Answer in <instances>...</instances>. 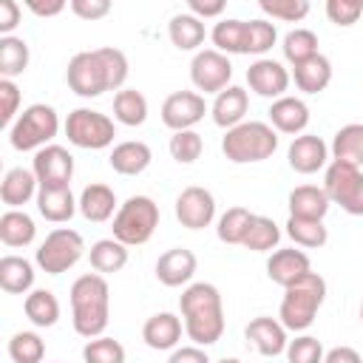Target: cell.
I'll list each match as a JSON object with an SVG mask.
<instances>
[{"instance_id": "cell-25", "label": "cell", "mask_w": 363, "mask_h": 363, "mask_svg": "<svg viewBox=\"0 0 363 363\" xmlns=\"http://www.w3.org/2000/svg\"><path fill=\"white\" fill-rule=\"evenodd\" d=\"M150 159H153V153H150V147H147L145 142L128 139V142L113 145V150H111V156H108V164H111L119 176H139V173L147 170Z\"/></svg>"}, {"instance_id": "cell-38", "label": "cell", "mask_w": 363, "mask_h": 363, "mask_svg": "<svg viewBox=\"0 0 363 363\" xmlns=\"http://www.w3.org/2000/svg\"><path fill=\"white\" fill-rule=\"evenodd\" d=\"M281 51H284V60L292 62V68H295V65L306 62L309 57L320 54V51H318V34L309 31V28H295V31H289V34L284 37Z\"/></svg>"}, {"instance_id": "cell-17", "label": "cell", "mask_w": 363, "mask_h": 363, "mask_svg": "<svg viewBox=\"0 0 363 363\" xmlns=\"http://www.w3.org/2000/svg\"><path fill=\"white\" fill-rule=\"evenodd\" d=\"M244 335H247V340L258 349V354H264V357H278V354H284V352H286V343H289L284 323L275 320V318H269V315L252 318V320L247 323Z\"/></svg>"}, {"instance_id": "cell-47", "label": "cell", "mask_w": 363, "mask_h": 363, "mask_svg": "<svg viewBox=\"0 0 363 363\" xmlns=\"http://www.w3.org/2000/svg\"><path fill=\"white\" fill-rule=\"evenodd\" d=\"M323 346L312 335H301L286 343V360L289 363H323Z\"/></svg>"}, {"instance_id": "cell-19", "label": "cell", "mask_w": 363, "mask_h": 363, "mask_svg": "<svg viewBox=\"0 0 363 363\" xmlns=\"http://www.w3.org/2000/svg\"><path fill=\"white\" fill-rule=\"evenodd\" d=\"M247 111H250V94H247L241 85L224 88L221 94H216V99H213V105H210L213 122H216L218 128H224V130L241 125L244 116H247Z\"/></svg>"}, {"instance_id": "cell-21", "label": "cell", "mask_w": 363, "mask_h": 363, "mask_svg": "<svg viewBox=\"0 0 363 363\" xmlns=\"http://www.w3.org/2000/svg\"><path fill=\"white\" fill-rule=\"evenodd\" d=\"M142 340L156 349V352H167L176 349L182 340V318L173 312H156L145 320L142 326Z\"/></svg>"}, {"instance_id": "cell-11", "label": "cell", "mask_w": 363, "mask_h": 363, "mask_svg": "<svg viewBox=\"0 0 363 363\" xmlns=\"http://www.w3.org/2000/svg\"><path fill=\"white\" fill-rule=\"evenodd\" d=\"M230 77H233V62L227 54H221L216 48L196 51V57L190 62V79L199 91L221 94L224 88H230Z\"/></svg>"}, {"instance_id": "cell-50", "label": "cell", "mask_w": 363, "mask_h": 363, "mask_svg": "<svg viewBox=\"0 0 363 363\" xmlns=\"http://www.w3.org/2000/svg\"><path fill=\"white\" fill-rule=\"evenodd\" d=\"M68 6L82 20H102L111 11V0H71Z\"/></svg>"}, {"instance_id": "cell-32", "label": "cell", "mask_w": 363, "mask_h": 363, "mask_svg": "<svg viewBox=\"0 0 363 363\" xmlns=\"http://www.w3.org/2000/svg\"><path fill=\"white\" fill-rule=\"evenodd\" d=\"M88 261H91L94 272H99V275L119 272L128 264V247L122 241H116V238H99V241L91 244Z\"/></svg>"}, {"instance_id": "cell-39", "label": "cell", "mask_w": 363, "mask_h": 363, "mask_svg": "<svg viewBox=\"0 0 363 363\" xmlns=\"http://www.w3.org/2000/svg\"><path fill=\"white\" fill-rule=\"evenodd\" d=\"M252 216L247 207H230L221 218H218V227H216V235L221 244H244V235L252 224Z\"/></svg>"}, {"instance_id": "cell-55", "label": "cell", "mask_w": 363, "mask_h": 363, "mask_svg": "<svg viewBox=\"0 0 363 363\" xmlns=\"http://www.w3.org/2000/svg\"><path fill=\"white\" fill-rule=\"evenodd\" d=\"M37 17H57L62 9H65V0H45V3H40V0H28L26 3Z\"/></svg>"}, {"instance_id": "cell-46", "label": "cell", "mask_w": 363, "mask_h": 363, "mask_svg": "<svg viewBox=\"0 0 363 363\" xmlns=\"http://www.w3.org/2000/svg\"><path fill=\"white\" fill-rule=\"evenodd\" d=\"M258 9L272 17V20H281V23H298L309 14V3L306 0H261Z\"/></svg>"}, {"instance_id": "cell-13", "label": "cell", "mask_w": 363, "mask_h": 363, "mask_svg": "<svg viewBox=\"0 0 363 363\" xmlns=\"http://www.w3.org/2000/svg\"><path fill=\"white\" fill-rule=\"evenodd\" d=\"M31 170L40 182V187H68L74 176V156L62 145H45L34 153Z\"/></svg>"}, {"instance_id": "cell-1", "label": "cell", "mask_w": 363, "mask_h": 363, "mask_svg": "<svg viewBox=\"0 0 363 363\" xmlns=\"http://www.w3.org/2000/svg\"><path fill=\"white\" fill-rule=\"evenodd\" d=\"M125 79H128V57L113 45L79 51L71 57L65 68L68 88L82 99L102 96L105 91H122Z\"/></svg>"}, {"instance_id": "cell-30", "label": "cell", "mask_w": 363, "mask_h": 363, "mask_svg": "<svg viewBox=\"0 0 363 363\" xmlns=\"http://www.w3.org/2000/svg\"><path fill=\"white\" fill-rule=\"evenodd\" d=\"M332 162H343V164H363V125L360 122H349L343 125L335 139H332Z\"/></svg>"}, {"instance_id": "cell-51", "label": "cell", "mask_w": 363, "mask_h": 363, "mask_svg": "<svg viewBox=\"0 0 363 363\" xmlns=\"http://www.w3.org/2000/svg\"><path fill=\"white\" fill-rule=\"evenodd\" d=\"M23 9L17 0H3L0 3V37H11V31L20 26Z\"/></svg>"}, {"instance_id": "cell-3", "label": "cell", "mask_w": 363, "mask_h": 363, "mask_svg": "<svg viewBox=\"0 0 363 363\" xmlns=\"http://www.w3.org/2000/svg\"><path fill=\"white\" fill-rule=\"evenodd\" d=\"M71 320L77 335L88 340L102 337L111 320V286L105 275L85 272L71 284Z\"/></svg>"}, {"instance_id": "cell-36", "label": "cell", "mask_w": 363, "mask_h": 363, "mask_svg": "<svg viewBox=\"0 0 363 363\" xmlns=\"http://www.w3.org/2000/svg\"><path fill=\"white\" fill-rule=\"evenodd\" d=\"M210 37L221 54H247V20H218Z\"/></svg>"}, {"instance_id": "cell-40", "label": "cell", "mask_w": 363, "mask_h": 363, "mask_svg": "<svg viewBox=\"0 0 363 363\" xmlns=\"http://www.w3.org/2000/svg\"><path fill=\"white\" fill-rule=\"evenodd\" d=\"M286 235H289L298 247H306V250H318V247H323L326 238H329L323 221H315V218H295V216L286 218Z\"/></svg>"}, {"instance_id": "cell-35", "label": "cell", "mask_w": 363, "mask_h": 363, "mask_svg": "<svg viewBox=\"0 0 363 363\" xmlns=\"http://www.w3.org/2000/svg\"><path fill=\"white\" fill-rule=\"evenodd\" d=\"M113 119L128 128H139L147 119V99L136 88H122L113 96Z\"/></svg>"}, {"instance_id": "cell-28", "label": "cell", "mask_w": 363, "mask_h": 363, "mask_svg": "<svg viewBox=\"0 0 363 363\" xmlns=\"http://www.w3.org/2000/svg\"><path fill=\"white\" fill-rule=\"evenodd\" d=\"M0 286L9 295H28L34 286V267L23 255L0 258Z\"/></svg>"}, {"instance_id": "cell-26", "label": "cell", "mask_w": 363, "mask_h": 363, "mask_svg": "<svg viewBox=\"0 0 363 363\" xmlns=\"http://www.w3.org/2000/svg\"><path fill=\"white\" fill-rule=\"evenodd\" d=\"M116 193L108 187V184H88L82 193H79V213L85 221H94V224H102L108 218L116 216Z\"/></svg>"}, {"instance_id": "cell-4", "label": "cell", "mask_w": 363, "mask_h": 363, "mask_svg": "<svg viewBox=\"0 0 363 363\" xmlns=\"http://www.w3.org/2000/svg\"><path fill=\"white\" fill-rule=\"evenodd\" d=\"M323 301H326V281L318 272H309L301 281H295L292 286H286L284 298H281V309H278L284 329H289V332L309 329L315 323Z\"/></svg>"}, {"instance_id": "cell-5", "label": "cell", "mask_w": 363, "mask_h": 363, "mask_svg": "<svg viewBox=\"0 0 363 363\" xmlns=\"http://www.w3.org/2000/svg\"><path fill=\"white\" fill-rule=\"evenodd\" d=\"M278 147V130L269 122H258V119H244L241 125L230 128L221 139V153L233 162V164H252V162H264L275 153Z\"/></svg>"}, {"instance_id": "cell-43", "label": "cell", "mask_w": 363, "mask_h": 363, "mask_svg": "<svg viewBox=\"0 0 363 363\" xmlns=\"http://www.w3.org/2000/svg\"><path fill=\"white\" fill-rule=\"evenodd\" d=\"M85 363H125V346L113 337H94L82 346Z\"/></svg>"}, {"instance_id": "cell-7", "label": "cell", "mask_w": 363, "mask_h": 363, "mask_svg": "<svg viewBox=\"0 0 363 363\" xmlns=\"http://www.w3.org/2000/svg\"><path fill=\"white\" fill-rule=\"evenodd\" d=\"M57 130H60L57 111L51 105H45V102H34L9 128V142L20 153H26V150H43L57 136Z\"/></svg>"}, {"instance_id": "cell-10", "label": "cell", "mask_w": 363, "mask_h": 363, "mask_svg": "<svg viewBox=\"0 0 363 363\" xmlns=\"http://www.w3.org/2000/svg\"><path fill=\"white\" fill-rule=\"evenodd\" d=\"M323 190L332 204H340L349 216H363V170L354 164L332 162L323 176Z\"/></svg>"}, {"instance_id": "cell-27", "label": "cell", "mask_w": 363, "mask_h": 363, "mask_svg": "<svg viewBox=\"0 0 363 363\" xmlns=\"http://www.w3.org/2000/svg\"><path fill=\"white\" fill-rule=\"evenodd\" d=\"M329 196L323 187H315V184H301L289 193V216L295 218H315V221H323V216L329 213Z\"/></svg>"}, {"instance_id": "cell-24", "label": "cell", "mask_w": 363, "mask_h": 363, "mask_svg": "<svg viewBox=\"0 0 363 363\" xmlns=\"http://www.w3.org/2000/svg\"><path fill=\"white\" fill-rule=\"evenodd\" d=\"M34 201H37V213L51 224H62L79 210V199H74L71 184L68 187H40Z\"/></svg>"}, {"instance_id": "cell-20", "label": "cell", "mask_w": 363, "mask_h": 363, "mask_svg": "<svg viewBox=\"0 0 363 363\" xmlns=\"http://www.w3.org/2000/svg\"><path fill=\"white\" fill-rule=\"evenodd\" d=\"M196 275V255L187 247H170L156 261V278L164 286H182Z\"/></svg>"}, {"instance_id": "cell-33", "label": "cell", "mask_w": 363, "mask_h": 363, "mask_svg": "<svg viewBox=\"0 0 363 363\" xmlns=\"http://www.w3.org/2000/svg\"><path fill=\"white\" fill-rule=\"evenodd\" d=\"M204 23L199 17H193L190 11L184 14H173L167 23V37L179 51H196L204 43Z\"/></svg>"}, {"instance_id": "cell-56", "label": "cell", "mask_w": 363, "mask_h": 363, "mask_svg": "<svg viewBox=\"0 0 363 363\" xmlns=\"http://www.w3.org/2000/svg\"><path fill=\"white\" fill-rule=\"evenodd\" d=\"M218 363H241V360H238V357H221Z\"/></svg>"}, {"instance_id": "cell-53", "label": "cell", "mask_w": 363, "mask_h": 363, "mask_svg": "<svg viewBox=\"0 0 363 363\" xmlns=\"http://www.w3.org/2000/svg\"><path fill=\"white\" fill-rule=\"evenodd\" d=\"M167 363H210V357L201 346H182V349H173Z\"/></svg>"}, {"instance_id": "cell-23", "label": "cell", "mask_w": 363, "mask_h": 363, "mask_svg": "<svg viewBox=\"0 0 363 363\" xmlns=\"http://www.w3.org/2000/svg\"><path fill=\"white\" fill-rule=\"evenodd\" d=\"M269 125L278 133H303V128L309 125V108L303 99L298 96H281L269 105Z\"/></svg>"}, {"instance_id": "cell-52", "label": "cell", "mask_w": 363, "mask_h": 363, "mask_svg": "<svg viewBox=\"0 0 363 363\" xmlns=\"http://www.w3.org/2000/svg\"><path fill=\"white\" fill-rule=\"evenodd\" d=\"M187 9H190V14L193 17H199V20H204V17H218L227 6H224V0H187Z\"/></svg>"}, {"instance_id": "cell-6", "label": "cell", "mask_w": 363, "mask_h": 363, "mask_svg": "<svg viewBox=\"0 0 363 363\" xmlns=\"http://www.w3.org/2000/svg\"><path fill=\"white\" fill-rule=\"evenodd\" d=\"M159 204L150 196H130L125 204H119L113 216V238L122 241L125 247H139L147 244L150 235L159 227Z\"/></svg>"}, {"instance_id": "cell-41", "label": "cell", "mask_w": 363, "mask_h": 363, "mask_svg": "<svg viewBox=\"0 0 363 363\" xmlns=\"http://www.w3.org/2000/svg\"><path fill=\"white\" fill-rule=\"evenodd\" d=\"M278 241H281L278 224L272 218H267V216H252V224H250L241 247H247L252 252H269V250L278 247Z\"/></svg>"}, {"instance_id": "cell-9", "label": "cell", "mask_w": 363, "mask_h": 363, "mask_svg": "<svg viewBox=\"0 0 363 363\" xmlns=\"http://www.w3.org/2000/svg\"><path fill=\"white\" fill-rule=\"evenodd\" d=\"M65 136H68L71 145H77L82 150H102V147L113 145L116 125H113L111 116H105L99 111L77 108L65 119Z\"/></svg>"}, {"instance_id": "cell-22", "label": "cell", "mask_w": 363, "mask_h": 363, "mask_svg": "<svg viewBox=\"0 0 363 363\" xmlns=\"http://www.w3.org/2000/svg\"><path fill=\"white\" fill-rule=\"evenodd\" d=\"M37 193H40V182H37L34 170H28V167H11L3 176L0 199H3V204L9 210H20L31 199H37Z\"/></svg>"}, {"instance_id": "cell-16", "label": "cell", "mask_w": 363, "mask_h": 363, "mask_svg": "<svg viewBox=\"0 0 363 363\" xmlns=\"http://www.w3.org/2000/svg\"><path fill=\"white\" fill-rule=\"evenodd\" d=\"M286 159H289V167L295 173H318L320 167H326V159H329V147L320 136L315 133H301L292 139L289 150H286Z\"/></svg>"}, {"instance_id": "cell-2", "label": "cell", "mask_w": 363, "mask_h": 363, "mask_svg": "<svg viewBox=\"0 0 363 363\" xmlns=\"http://www.w3.org/2000/svg\"><path fill=\"white\" fill-rule=\"evenodd\" d=\"M179 309L184 318V332L196 346H213L224 335V303L216 284L199 281L179 295Z\"/></svg>"}, {"instance_id": "cell-34", "label": "cell", "mask_w": 363, "mask_h": 363, "mask_svg": "<svg viewBox=\"0 0 363 363\" xmlns=\"http://www.w3.org/2000/svg\"><path fill=\"white\" fill-rule=\"evenodd\" d=\"M23 312L34 326L48 329L60 320V301L51 289H31L23 301Z\"/></svg>"}, {"instance_id": "cell-8", "label": "cell", "mask_w": 363, "mask_h": 363, "mask_svg": "<svg viewBox=\"0 0 363 363\" xmlns=\"http://www.w3.org/2000/svg\"><path fill=\"white\" fill-rule=\"evenodd\" d=\"M85 255V241L77 230L71 227H57L45 235V241L40 244L34 261L45 275H62L68 272L79 258Z\"/></svg>"}, {"instance_id": "cell-31", "label": "cell", "mask_w": 363, "mask_h": 363, "mask_svg": "<svg viewBox=\"0 0 363 363\" xmlns=\"http://www.w3.org/2000/svg\"><path fill=\"white\" fill-rule=\"evenodd\" d=\"M37 235V227H34V218L26 213V210H6L0 216V241L6 247H28Z\"/></svg>"}, {"instance_id": "cell-42", "label": "cell", "mask_w": 363, "mask_h": 363, "mask_svg": "<svg viewBox=\"0 0 363 363\" xmlns=\"http://www.w3.org/2000/svg\"><path fill=\"white\" fill-rule=\"evenodd\" d=\"M9 357L14 363H43L45 343L37 332H14L9 340Z\"/></svg>"}, {"instance_id": "cell-15", "label": "cell", "mask_w": 363, "mask_h": 363, "mask_svg": "<svg viewBox=\"0 0 363 363\" xmlns=\"http://www.w3.org/2000/svg\"><path fill=\"white\" fill-rule=\"evenodd\" d=\"M247 85H250V91H255L258 96H267V99L275 102V99L286 96L289 71H286L278 60L261 57V60H255V62L247 68Z\"/></svg>"}, {"instance_id": "cell-45", "label": "cell", "mask_w": 363, "mask_h": 363, "mask_svg": "<svg viewBox=\"0 0 363 363\" xmlns=\"http://www.w3.org/2000/svg\"><path fill=\"white\" fill-rule=\"evenodd\" d=\"M278 40V28L269 20H250L247 23V54H255L261 60V54H267Z\"/></svg>"}, {"instance_id": "cell-49", "label": "cell", "mask_w": 363, "mask_h": 363, "mask_svg": "<svg viewBox=\"0 0 363 363\" xmlns=\"http://www.w3.org/2000/svg\"><path fill=\"white\" fill-rule=\"evenodd\" d=\"M17 116H20V88L14 85V79H0V122L11 128Z\"/></svg>"}, {"instance_id": "cell-14", "label": "cell", "mask_w": 363, "mask_h": 363, "mask_svg": "<svg viewBox=\"0 0 363 363\" xmlns=\"http://www.w3.org/2000/svg\"><path fill=\"white\" fill-rule=\"evenodd\" d=\"M176 218L187 230H204L216 218V199L207 187H184L176 199Z\"/></svg>"}, {"instance_id": "cell-12", "label": "cell", "mask_w": 363, "mask_h": 363, "mask_svg": "<svg viewBox=\"0 0 363 363\" xmlns=\"http://www.w3.org/2000/svg\"><path fill=\"white\" fill-rule=\"evenodd\" d=\"M207 113V102L201 94L196 91H173L164 102H162V122L179 133V130H193V125H199Z\"/></svg>"}, {"instance_id": "cell-44", "label": "cell", "mask_w": 363, "mask_h": 363, "mask_svg": "<svg viewBox=\"0 0 363 363\" xmlns=\"http://www.w3.org/2000/svg\"><path fill=\"white\" fill-rule=\"evenodd\" d=\"M170 156L179 162V164H193L201 150H204V142H201V133L196 130H179L170 136V145H167Z\"/></svg>"}, {"instance_id": "cell-37", "label": "cell", "mask_w": 363, "mask_h": 363, "mask_svg": "<svg viewBox=\"0 0 363 363\" xmlns=\"http://www.w3.org/2000/svg\"><path fill=\"white\" fill-rule=\"evenodd\" d=\"M28 68V43L23 37H0V77L14 79Z\"/></svg>"}, {"instance_id": "cell-29", "label": "cell", "mask_w": 363, "mask_h": 363, "mask_svg": "<svg viewBox=\"0 0 363 363\" xmlns=\"http://www.w3.org/2000/svg\"><path fill=\"white\" fill-rule=\"evenodd\" d=\"M292 77H295L298 91H303V94H320L332 82V62H329V57L315 54L306 62L295 65L292 68Z\"/></svg>"}, {"instance_id": "cell-57", "label": "cell", "mask_w": 363, "mask_h": 363, "mask_svg": "<svg viewBox=\"0 0 363 363\" xmlns=\"http://www.w3.org/2000/svg\"><path fill=\"white\" fill-rule=\"evenodd\" d=\"M360 320H363V303H360Z\"/></svg>"}, {"instance_id": "cell-54", "label": "cell", "mask_w": 363, "mask_h": 363, "mask_svg": "<svg viewBox=\"0 0 363 363\" xmlns=\"http://www.w3.org/2000/svg\"><path fill=\"white\" fill-rule=\"evenodd\" d=\"M323 363H363V357L352 346H335L323 354Z\"/></svg>"}, {"instance_id": "cell-18", "label": "cell", "mask_w": 363, "mask_h": 363, "mask_svg": "<svg viewBox=\"0 0 363 363\" xmlns=\"http://www.w3.org/2000/svg\"><path fill=\"white\" fill-rule=\"evenodd\" d=\"M312 272V261H309V255L303 252V250H275L272 255H269V261H267V275H269V281L272 284H278V286H292L295 281H301L303 275H309Z\"/></svg>"}, {"instance_id": "cell-48", "label": "cell", "mask_w": 363, "mask_h": 363, "mask_svg": "<svg viewBox=\"0 0 363 363\" xmlns=\"http://www.w3.org/2000/svg\"><path fill=\"white\" fill-rule=\"evenodd\" d=\"M360 14H363V0H326V17L340 28L354 26Z\"/></svg>"}]
</instances>
